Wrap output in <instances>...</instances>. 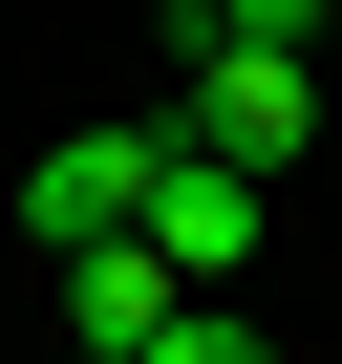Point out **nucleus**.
Returning a JSON list of instances; mask_svg holds the SVG:
<instances>
[{"instance_id":"f257e3e1","label":"nucleus","mask_w":342,"mask_h":364,"mask_svg":"<svg viewBox=\"0 0 342 364\" xmlns=\"http://www.w3.org/2000/svg\"><path fill=\"white\" fill-rule=\"evenodd\" d=\"M171 129H193V150H236V171H299V150H321V43H193Z\"/></svg>"},{"instance_id":"f03ea898","label":"nucleus","mask_w":342,"mask_h":364,"mask_svg":"<svg viewBox=\"0 0 342 364\" xmlns=\"http://www.w3.org/2000/svg\"><path fill=\"white\" fill-rule=\"evenodd\" d=\"M257 193H278V171H236V150H193V129H171V150H150V215H128V236H150L171 279H236V257H257Z\"/></svg>"},{"instance_id":"7ed1b4c3","label":"nucleus","mask_w":342,"mask_h":364,"mask_svg":"<svg viewBox=\"0 0 342 364\" xmlns=\"http://www.w3.org/2000/svg\"><path fill=\"white\" fill-rule=\"evenodd\" d=\"M150 150H171V129H65V150L22 171V236H43V257H65V236H128V215H150Z\"/></svg>"},{"instance_id":"20e7f679","label":"nucleus","mask_w":342,"mask_h":364,"mask_svg":"<svg viewBox=\"0 0 342 364\" xmlns=\"http://www.w3.org/2000/svg\"><path fill=\"white\" fill-rule=\"evenodd\" d=\"M171 300H193V279H171L150 236H65V343H107V364H171Z\"/></svg>"},{"instance_id":"39448f33","label":"nucleus","mask_w":342,"mask_h":364,"mask_svg":"<svg viewBox=\"0 0 342 364\" xmlns=\"http://www.w3.org/2000/svg\"><path fill=\"white\" fill-rule=\"evenodd\" d=\"M193 43H321V0H193Z\"/></svg>"}]
</instances>
